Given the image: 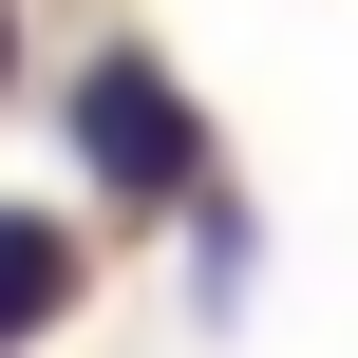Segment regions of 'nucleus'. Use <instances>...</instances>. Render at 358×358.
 <instances>
[{"instance_id":"f257e3e1","label":"nucleus","mask_w":358,"mask_h":358,"mask_svg":"<svg viewBox=\"0 0 358 358\" xmlns=\"http://www.w3.org/2000/svg\"><path fill=\"white\" fill-rule=\"evenodd\" d=\"M57 132H76V170H94L113 208H189V189H208V132H189V94H170L151 57H76V76H57Z\"/></svg>"},{"instance_id":"f03ea898","label":"nucleus","mask_w":358,"mask_h":358,"mask_svg":"<svg viewBox=\"0 0 358 358\" xmlns=\"http://www.w3.org/2000/svg\"><path fill=\"white\" fill-rule=\"evenodd\" d=\"M57 302H76V245H57V227H19V245H0V340H38Z\"/></svg>"}]
</instances>
